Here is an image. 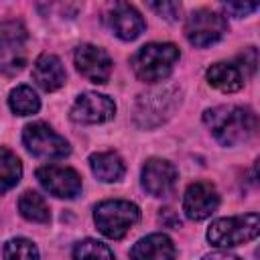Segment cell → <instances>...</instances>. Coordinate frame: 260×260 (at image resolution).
I'll return each mask as SVG.
<instances>
[{
    "mask_svg": "<svg viewBox=\"0 0 260 260\" xmlns=\"http://www.w3.org/2000/svg\"><path fill=\"white\" fill-rule=\"evenodd\" d=\"M203 124L213 138L223 146H238L254 138L258 130V116L252 108L223 104L203 112Z\"/></svg>",
    "mask_w": 260,
    "mask_h": 260,
    "instance_id": "cell-1",
    "label": "cell"
},
{
    "mask_svg": "<svg viewBox=\"0 0 260 260\" xmlns=\"http://www.w3.org/2000/svg\"><path fill=\"white\" fill-rule=\"evenodd\" d=\"M181 51L175 43H146L130 59L134 75L142 83L165 81L177 65Z\"/></svg>",
    "mask_w": 260,
    "mask_h": 260,
    "instance_id": "cell-2",
    "label": "cell"
},
{
    "mask_svg": "<svg viewBox=\"0 0 260 260\" xmlns=\"http://www.w3.org/2000/svg\"><path fill=\"white\" fill-rule=\"evenodd\" d=\"M256 65H258L256 49L248 47L236 59L219 61V63H213L211 67H207L205 79L211 87H215L223 93H234V91H240L244 87V83L256 73Z\"/></svg>",
    "mask_w": 260,
    "mask_h": 260,
    "instance_id": "cell-3",
    "label": "cell"
},
{
    "mask_svg": "<svg viewBox=\"0 0 260 260\" xmlns=\"http://www.w3.org/2000/svg\"><path fill=\"white\" fill-rule=\"evenodd\" d=\"M93 221L106 238L122 240L140 221V207L128 199H106L95 205Z\"/></svg>",
    "mask_w": 260,
    "mask_h": 260,
    "instance_id": "cell-4",
    "label": "cell"
},
{
    "mask_svg": "<svg viewBox=\"0 0 260 260\" xmlns=\"http://www.w3.org/2000/svg\"><path fill=\"white\" fill-rule=\"evenodd\" d=\"M260 232V217L256 211L232 217H219L207 228V240L215 248H234L256 240Z\"/></svg>",
    "mask_w": 260,
    "mask_h": 260,
    "instance_id": "cell-5",
    "label": "cell"
},
{
    "mask_svg": "<svg viewBox=\"0 0 260 260\" xmlns=\"http://www.w3.org/2000/svg\"><path fill=\"white\" fill-rule=\"evenodd\" d=\"M228 32V20L223 14L211 8H197L185 20V37L193 47H209L221 41Z\"/></svg>",
    "mask_w": 260,
    "mask_h": 260,
    "instance_id": "cell-6",
    "label": "cell"
},
{
    "mask_svg": "<svg viewBox=\"0 0 260 260\" xmlns=\"http://www.w3.org/2000/svg\"><path fill=\"white\" fill-rule=\"evenodd\" d=\"M26 150L39 158H65L71 152L69 142L55 132L47 122H30L22 130Z\"/></svg>",
    "mask_w": 260,
    "mask_h": 260,
    "instance_id": "cell-7",
    "label": "cell"
},
{
    "mask_svg": "<svg viewBox=\"0 0 260 260\" xmlns=\"http://www.w3.org/2000/svg\"><path fill=\"white\" fill-rule=\"evenodd\" d=\"M35 175H37V181L41 183V187L59 199H75L83 189L81 175L71 167L43 165L37 169Z\"/></svg>",
    "mask_w": 260,
    "mask_h": 260,
    "instance_id": "cell-8",
    "label": "cell"
},
{
    "mask_svg": "<svg viewBox=\"0 0 260 260\" xmlns=\"http://www.w3.org/2000/svg\"><path fill=\"white\" fill-rule=\"evenodd\" d=\"M73 63H75V69L87 81L98 83V85L108 83L112 69H114V61L108 55V51L98 45H91V43H83L75 49Z\"/></svg>",
    "mask_w": 260,
    "mask_h": 260,
    "instance_id": "cell-9",
    "label": "cell"
},
{
    "mask_svg": "<svg viewBox=\"0 0 260 260\" xmlns=\"http://www.w3.org/2000/svg\"><path fill=\"white\" fill-rule=\"evenodd\" d=\"M69 116L77 124H104L116 116V104L104 93L83 91L75 98Z\"/></svg>",
    "mask_w": 260,
    "mask_h": 260,
    "instance_id": "cell-10",
    "label": "cell"
},
{
    "mask_svg": "<svg viewBox=\"0 0 260 260\" xmlns=\"http://www.w3.org/2000/svg\"><path fill=\"white\" fill-rule=\"evenodd\" d=\"M177 179H179L177 167L171 160L156 158V156L148 158L142 165V171H140V185L152 197H165V195H169L175 189Z\"/></svg>",
    "mask_w": 260,
    "mask_h": 260,
    "instance_id": "cell-11",
    "label": "cell"
},
{
    "mask_svg": "<svg viewBox=\"0 0 260 260\" xmlns=\"http://www.w3.org/2000/svg\"><path fill=\"white\" fill-rule=\"evenodd\" d=\"M104 22L122 41H134L146 28L142 14L128 2H114L104 14Z\"/></svg>",
    "mask_w": 260,
    "mask_h": 260,
    "instance_id": "cell-12",
    "label": "cell"
},
{
    "mask_svg": "<svg viewBox=\"0 0 260 260\" xmlns=\"http://www.w3.org/2000/svg\"><path fill=\"white\" fill-rule=\"evenodd\" d=\"M219 205V193L209 181H195L185 189L183 211L191 221L207 219Z\"/></svg>",
    "mask_w": 260,
    "mask_h": 260,
    "instance_id": "cell-13",
    "label": "cell"
},
{
    "mask_svg": "<svg viewBox=\"0 0 260 260\" xmlns=\"http://www.w3.org/2000/svg\"><path fill=\"white\" fill-rule=\"evenodd\" d=\"M177 104L175 98V89H162V91H150L138 98V106H136V122L140 126H150V118L156 116V124H160L165 120V116H169L173 112Z\"/></svg>",
    "mask_w": 260,
    "mask_h": 260,
    "instance_id": "cell-14",
    "label": "cell"
},
{
    "mask_svg": "<svg viewBox=\"0 0 260 260\" xmlns=\"http://www.w3.org/2000/svg\"><path fill=\"white\" fill-rule=\"evenodd\" d=\"M175 258H177V248L173 240L162 232L148 234L130 248V260H175Z\"/></svg>",
    "mask_w": 260,
    "mask_h": 260,
    "instance_id": "cell-15",
    "label": "cell"
},
{
    "mask_svg": "<svg viewBox=\"0 0 260 260\" xmlns=\"http://www.w3.org/2000/svg\"><path fill=\"white\" fill-rule=\"evenodd\" d=\"M65 67L53 53H43L32 63V81L43 91H57L65 85Z\"/></svg>",
    "mask_w": 260,
    "mask_h": 260,
    "instance_id": "cell-16",
    "label": "cell"
},
{
    "mask_svg": "<svg viewBox=\"0 0 260 260\" xmlns=\"http://www.w3.org/2000/svg\"><path fill=\"white\" fill-rule=\"evenodd\" d=\"M89 169L102 183H116L126 173L124 158L114 150H102L89 154Z\"/></svg>",
    "mask_w": 260,
    "mask_h": 260,
    "instance_id": "cell-17",
    "label": "cell"
},
{
    "mask_svg": "<svg viewBox=\"0 0 260 260\" xmlns=\"http://www.w3.org/2000/svg\"><path fill=\"white\" fill-rule=\"evenodd\" d=\"M18 211L30 223H49L51 221L49 205L43 199V195H39L37 191H24L18 197Z\"/></svg>",
    "mask_w": 260,
    "mask_h": 260,
    "instance_id": "cell-18",
    "label": "cell"
},
{
    "mask_svg": "<svg viewBox=\"0 0 260 260\" xmlns=\"http://www.w3.org/2000/svg\"><path fill=\"white\" fill-rule=\"evenodd\" d=\"M22 177L20 158L6 146H0V195L18 185Z\"/></svg>",
    "mask_w": 260,
    "mask_h": 260,
    "instance_id": "cell-19",
    "label": "cell"
},
{
    "mask_svg": "<svg viewBox=\"0 0 260 260\" xmlns=\"http://www.w3.org/2000/svg\"><path fill=\"white\" fill-rule=\"evenodd\" d=\"M8 108L16 116H30L41 110V100L30 85H16L8 93Z\"/></svg>",
    "mask_w": 260,
    "mask_h": 260,
    "instance_id": "cell-20",
    "label": "cell"
},
{
    "mask_svg": "<svg viewBox=\"0 0 260 260\" xmlns=\"http://www.w3.org/2000/svg\"><path fill=\"white\" fill-rule=\"evenodd\" d=\"M71 258L73 260H116L110 246H106L104 242L93 240V238H85V240L77 242L73 246Z\"/></svg>",
    "mask_w": 260,
    "mask_h": 260,
    "instance_id": "cell-21",
    "label": "cell"
},
{
    "mask_svg": "<svg viewBox=\"0 0 260 260\" xmlns=\"http://www.w3.org/2000/svg\"><path fill=\"white\" fill-rule=\"evenodd\" d=\"M2 260H39V248L32 240L16 236L4 244Z\"/></svg>",
    "mask_w": 260,
    "mask_h": 260,
    "instance_id": "cell-22",
    "label": "cell"
},
{
    "mask_svg": "<svg viewBox=\"0 0 260 260\" xmlns=\"http://www.w3.org/2000/svg\"><path fill=\"white\" fill-rule=\"evenodd\" d=\"M28 41V30L22 20H4L0 24V49H22Z\"/></svg>",
    "mask_w": 260,
    "mask_h": 260,
    "instance_id": "cell-23",
    "label": "cell"
},
{
    "mask_svg": "<svg viewBox=\"0 0 260 260\" xmlns=\"http://www.w3.org/2000/svg\"><path fill=\"white\" fill-rule=\"evenodd\" d=\"M26 65L24 49H0V71L4 75H16Z\"/></svg>",
    "mask_w": 260,
    "mask_h": 260,
    "instance_id": "cell-24",
    "label": "cell"
},
{
    "mask_svg": "<svg viewBox=\"0 0 260 260\" xmlns=\"http://www.w3.org/2000/svg\"><path fill=\"white\" fill-rule=\"evenodd\" d=\"M148 8L154 10L160 18L169 20V22H177L183 14V6L179 2H169V0H162V2H148Z\"/></svg>",
    "mask_w": 260,
    "mask_h": 260,
    "instance_id": "cell-25",
    "label": "cell"
},
{
    "mask_svg": "<svg viewBox=\"0 0 260 260\" xmlns=\"http://www.w3.org/2000/svg\"><path fill=\"white\" fill-rule=\"evenodd\" d=\"M221 10L230 16H236V18H242V16H248L252 12L258 10V4L256 2H223L221 4Z\"/></svg>",
    "mask_w": 260,
    "mask_h": 260,
    "instance_id": "cell-26",
    "label": "cell"
},
{
    "mask_svg": "<svg viewBox=\"0 0 260 260\" xmlns=\"http://www.w3.org/2000/svg\"><path fill=\"white\" fill-rule=\"evenodd\" d=\"M201 260H242V258H240V256H236V254H230V252H221V250H217V252L205 254Z\"/></svg>",
    "mask_w": 260,
    "mask_h": 260,
    "instance_id": "cell-27",
    "label": "cell"
}]
</instances>
